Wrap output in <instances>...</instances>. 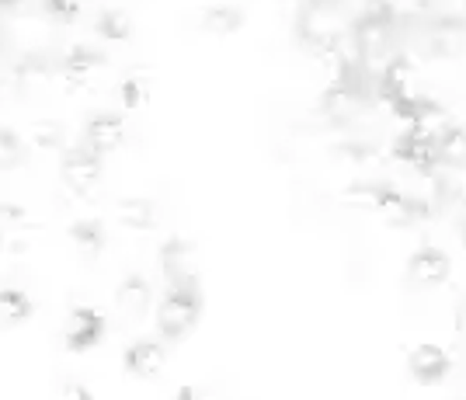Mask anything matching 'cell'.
Listing matches in <instances>:
<instances>
[{"label":"cell","mask_w":466,"mask_h":400,"mask_svg":"<svg viewBox=\"0 0 466 400\" xmlns=\"http://www.w3.org/2000/svg\"><path fill=\"white\" fill-rule=\"evenodd\" d=\"M362 11H351L349 0H303L296 11V38L307 53H320L351 38Z\"/></svg>","instance_id":"6da1fadb"},{"label":"cell","mask_w":466,"mask_h":400,"mask_svg":"<svg viewBox=\"0 0 466 400\" xmlns=\"http://www.w3.org/2000/svg\"><path fill=\"white\" fill-rule=\"evenodd\" d=\"M154 321H157V338H164V342L188 338L195 331V324L202 321V289H198V279L167 282L164 296L157 300Z\"/></svg>","instance_id":"7a4b0ae2"},{"label":"cell","mask_w":466,"mask_h":400,"mask_svg":"<svg viewBox=\"0 0 466 400\" xmlns=\"http://www.w3.org/2000/svg\"><path fill=\"white\" fill-rule=\"evenodd\" d=\"M376 87H380L376 95L383 97L390 108H397V112H410V108L431 101V77H428V67L421 59L404 56V53L380 74Z\"/></svg>","instance_id":"3957f363"},{"label":"cell","mask_w":466,"mask_h":400,"mask_svg":"<svg viewBox=\"0 0 466 400\" xmlns=\"http://www.w3.org/2000/svg\"><path fill=\"white\" fill-rule=\"evenodd\" d=\"M101 178H105V157L101 153L91 150L84 139L63 147V153H59V181L66 185L70 195H77V199L95 195Z\"/></svg>","instance_id":"277c9868"},{"label":"cell","mask_w":466,"mask_h":400,"mask_svg":"<svg viewBox=\"0 0 466 400\" xmlns=\"http://www.w3.org/2000/svg\"><path fill=\"white\" fill-rule=\"evenodd\" d=\"M108 338V313L97 310L91 303H77L66 313V324H63V344L70 352H95L97 344Z\"/></svg>","instance_id":"5b68a950"},{"label":"cell","mask_w":466,"mask_h":400,"mask_svg":"<svg viewBox=\"0 0 466 400\" xmlns=\"http://www.w3.org/2000/svg\"><path fill=\"white\" fill-rule=\"evenodd\" d=\"M101 70H105V53L95 49L91 42H74V46H66L56 59V74L63 77V84L74 87V91L91 87Z\"/></svg>","instance_id":"8992f818"},{"label":"cell","mask_w":466,"mask_h":400,"mask_svg":"<svg viewBox=\"0 0 466 400\" xmlns=\"http://www.w3.org/2000/svg\"><path fill=\"white\" fill-rule=\"evenodd\" d=\"M452 279V258L439 244H421L408 258V282L418 289H439Z\"/></svg>","instance_id":"52a82bcc"},{"label":"cell","mask_w":466,"mask_h":400,"mask_svg":"<svg viewBox=\"0 0 466 400\" xmlns=\"http://www.w3.org/2000/svg\"><path fill=\"white\" fill-rule=\"evenodd\" d=\"M167 365V344L164 338H137L122 352V369L133 380H157Z\"/></svg>","instance_id":"ba28073f"},{"label":"cell","mask_w":466,"mask_h":400,"mask_svg":"<svg viewBox=\"0 0 466 400\" xmlns=\"http://www.w3.org/2000/svg\"><path fill=\"white\" fill-rule=\"evenodd\" d=\"M408 373L418 383L435 386L452 373V352L439 342H418L408 352Z\"/></svg>","instance_id":"9c48e42d"},{"label":"cell","mask_w":466,"mask_h":400,"mask_svg":"<svg viewBox=\"0 0 466 400\" xmlns=\"http://www.w3.org/2000/svg\"><path fill=\"white\" fill-rule=\"evenodd\" d=\"M126 118H122V112H95L84 118V133H80V139L91 147V150H97L101 157H108V153H116L122 143H126Z\"/></svg>","instance_id":"30bf717a"},{"label":"cell","mask_w":466,"mask_h":400,"mask_svg":"<svg viewBox=\"0 0 466 400\" xmlns=\"http://www.w3.org/2000/svg\"><path fill=\"white\" fill-rule=\"evenodd\" d=\"M431 7H435V0H370L366 11L380 15L397 32H408L431 18Z\"/></svg>","instance_id":"8fae6325"},{"label":"cell","mask_w":466,"mask_h":400,"mask_svg":"<svg viewBox=\"0 0 466 400\" xmlns=\"http://www.w3.org/2000/svg\"><path fill=\"white\" fill-rule=\"evenodd\" d=\"M7 77H11V87H18V91H39V87H46L56 77V63L49 56H42V53L15 56Z\"/></svg>","instance_id":"7c38bea8"},{"label":"cell","mask_w":466,"mask_h":400,"mask_svg":"<svg viewBox=\"0 0 466 400\" xmlns=\"http://www.w3.org/2000/svg\"><path fill=\"white\" fill-rule=\"evenodd\" d=\"M157 292L150 286V279L147 275H139V272H129V275H122L116 286V303L122 306V313H129V317H143L150 306H154Z\"/></svg>","instance_id":"4fadbf2b"},{"label":"cell","mask_w":466,"mask_h":400,"mask_svg":"<svg viewBox=\"0 0 466 400\" xmlns=\"http://www.w3.org/2000/svg\"><path fill=\"white\" fill-rule=\"evenodd\" d=\"M35 317V300L25 286L15 282H4L0 286V327L4 331H15V327L28 324Z\"/></svg>","instance_id":"5bb4252c"},{"label":"cell","mask_w":466,"mask_h":400,"mask_svg":"<svg viewBox=\"0 0 466 400\" xmlns=\"http://www.w3.org/2000/svg\"><path fill=\"white\" fill-rule=\"evenodd\" d=\"M195 248L185 241V237H171L164 248H160V272L167 282H188V279H198L195 275Z\"/></svg>","instance_id":"9a60e30c"},{"label":"cell","mask_w":466,"mask_h":400,"mask_svg":"<svg viewBox=\"0 0 466 400\" xmlns=\"http://www.w3.org/2000/svg\"><path fill=\"white\" fill-rule=\"evenodd\" d=\"M66 237H70L74 251L84 254V258H97L101 251L108 248V230H105V220H97V216H80V220H74L66 227Z\"/></svg>","instance_id":"2e32d148"},{"label":"cell","mask_w":466,"mask_h":400,"mask_svg":"<svg viewBox=\"0 0 466 400\" xmlns=\"http://www.w3.org/2000/svg\"><path fill=\"white\" fill-rule=\"evenodd\" d=\"M118 227L133 230V233H147L157 227V202L147 195H126L116 202Z\"/></svg>","instance_id":"e0dca14e"},{"label":"cell","mask_w":466,"mask_h":400,"mask_svg":"<svg viewBox=\"0 0 466 400\" xmlns=\"http://www.w3.org/2000/svg\"><path fill=\"white\" fill-rule=\"evenodd\" d=\"M198 28H202L206 36H216V38L237 36V32L244 28V11H240L237 4H209V7L198 15Z\"/></svg>","instance_id":"ac0fdd59"},{"label":"cell","mask_w":466,"mask_h":400,"mask_svg":"<svg viewBox=\"0 0 466 400\" xmlns=\"http://www.w3.org/2000/svg\"><path fill=\"white\" fill-rule=\"evenodd\" d=\"M28 157H32V147H28L25 133H18V129L7 126V122H0V174L25 168Z\"/></svg>","instance_id":"d6986e66"},{"label":"cell","mask_w":466,"mask_h":400,"mask_svg":"<svg viewBox=\"0 0 466 400\" xmlns=\"http://www.w3.org/2000/svg\"><path fill=\"white\" fill-rule=\"evenodd\" d=\"M116 101H118V112H139V108H147V101H150V74L133 70V74L122 77L116 87Z\"/></svg>","instance_id":"ffe728a7"},{"label":"cell","mask_w":466,"mask_h":400,"mask_svg":"<svg viewBox=\"0 0 466 400\" xmlns=\"http://www.w3.org/2000/svg\"><path fill=\"white\" fill-rule=\"evenodd\" d=\"M25 139H28L32 150L39 153H63V147H66V129H63V122H56V118H35L25 129Z\"/></svg>","instance_id":"44dd1931"},{"label":"cell","mask_w":466,"mask_h":400,"mask_svg":"<svg viewBox=\"0 0 466 400\" xmlns=\"http://www.w3.org/2000/svg\"><path fill=\"white\" fill-rule=\"evenodd\" d=\"M35 223H39L35 212L25 202H11V199L0 202V237H32Z\"/></svg>","instance_id":"7402d4cb"},{"label":"cell","mask_w":466,"mask_h":400,"mask_svg":"<svg viewBox=\"0 0 466 400\" xmlns=\"http://www.w3.org/2000/svg\"><path fill=\"white\" fill-rule=\"evenodd\" d=\"M95 32L105 42H129L133 38V18L122 7H101L95 15Z\"/></svg>","instance_id":"603a6c76"},{"label":"cell","mask_w":466,"mask_h":400,"mask_svg":"<svg viewBox=\"0 0 466 400\" xmlns=\"http://www.w3.org/2000/svg\"><path fill=\"white\" fill-rule=\"evenodd\" d=\"M39 4L46 18L70 25V21H77L80 15H84V4H87V0H39Z\"/></svg>","instance_id":"cb8c5ba5"},{"label":"cell","mask_w":466,"mask_h":400,"mask_svg":"<svg viewBox=\"0 0 466 400\" xmlns=\"http://www.w3.org/2000/svg\"><path fill=\"white\" fill-rule=\"evenodd\" d=\"M56 400H95V394H91V386H87V383L66 380L56 390Z\"/></svg>","instance_id":"d4e9b609"},{"label":"cell","mask_w":466,"mask_h":400,"mask_svg":"<svg viewBox=\"0 0 466 400\" xmlns=\"http://www.w3.org/2000/svg\"><path fill=\"white\" fill-rule=\"evenodd\" d=\"M175 400H216L209 390H202V386H181L175 394Z\"/></svg>","instance_id":"484cf974"},{"label":"cell","mask_w":466,"mask_h":400,"mask_svg":"<svg viewBox=\"0 0 466 400\" xmlns=\"http://www.w3.org/2000/svg\"><path fill=\"white\" fill-rule=\"evenodd\" d=\"M25 0H0V11H21Z\"/></svg>","instance_id":"4316f807"},{"label":"cell","mask_w":466,"mask_h":400,"mask_svg":"<svg viewBox=\"0 0 466 400\" xmlns=\"http://www.w3.org/2000/svg\"><path fill=\"white\" fill-rule=\"evenodd\" d=\"M7 87H11V77H7V70L0 67V97H4V91H7Z\"/></svg>","instance_id":"83f0119b"}]
</instances>
